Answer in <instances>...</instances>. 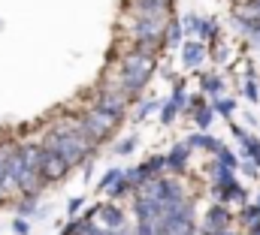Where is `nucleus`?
Masks as SVG:
<instances>
[{
  "instance_id": "1",
  "label": "nucleus",
  "mask_w": 260,
  "mask_h": 235,
  "mask_svg": "<svg viewBox=\"0 0 260 235\" xmlns=\"http://www.w3.org/2000/svg\"><path fill=\"white\" fill-rule=\"evenodd\" d=\"M46 151L58 154L67 163V169L73 163H79L85 154H88V139L82 136L79 127H61V130H52L49 139H46Z\"/></svg>"
},
{
  "instance_id": "2",
  "label": "nucleus",
  "mask_w": 260,
  "mask_h": 235,
  "mask_svg": "<svg viewBox=\"0 0 260 235\" xmlns=\"http://www.w3.org/2000/svg\"><path fill=\"white\" fill-rule=\"evenodd\" d=\"M151 69H154V60L148 52H133L124 58V75H121V85H124V91H139L145 82H148V75H151Z\"/></svg>"
},
{
  "instance_id": "3",
  "label": "nucleus",
  "mask_w": 260,
  "mask_h": 235,
  "mask_svg": "<svg viewBox=\"0 0 260 235\" xmlns=\"http://www.w3.org/2000/svg\"><path fill=\"white\" fill-rule=\"evenodd\" d=\"M118 124V118H112V115H106V112H100V109H94V112H88V115L82 118V136L91 142V139H103L112 127Z\"/></svg>"
},
{
  "instance_id": "4",
  "label": "nucleus",
  "mask_w": 260,
  "mask_h": 235,
  "mask_svg": "<svg viewBox=\"0 0 260 235\" xmlns=\"http://www.w3.org/2000/svg\"><path fill=\"white\" fill-rule=\"evenodd\" d=\"M133 12H136V18L164 24V18H167V0H136Z\"/></svg>"
},
{
  "instance_id": "5",
  "label": "nucleus",
  "mask_w": 260,
  "mask_h": 235,
  "mask_svg": "<svg viewBox=\"0 0 260 235\" xmlns=\"http://www.w3.org/2000/svg\"><path fill=\"white\" fill-rule=\"evenodd\" d=\"M160 27H164V24H157V21L136 18V24H133V36H136L142 46H154V43L160 40Z\"/></svg>"
},
{
  "instance_id": "6",
  "label": "nucleus",
  "mask_w": 260,
  "mask_h": 235,
  "mask_svg": "<svg viewBox=\"0 0 260 235\" xmlns=\"http://www.w3.org/2000/svg\"><path fill=\"white\" fill-rule=\"evenodd\" d=\"M64 172H67V163L58 157V154H52V151H40V175L64 178Z\"/></svg>"
},
{
  "instance_id": "7",
  "label": "nucleus",
  "mask_w": 260,
  "mask_h": 235,
  "mask_svg": "<svg viewBox=\"0 0 260 235\" xmlns=\"http://www.w3.org/2000/svg\"><path fill=\"white\" fill-rule=\"evenodd\" d=\"M97 109L106 112V115H112V118H118L121 112H124V94H109V91H106V94L100 97Z\"/></svg>"
},
{
  "instance_id": "8",
  "label": "nucleus",
  "mask_w": 260,
  "mask_h": 235,
  "mask_svg": "<svg viewBox=\"0 0 260 235\" xmlns=\"http://www.w3.org/2000/svg\"><path fill=\"white\" fill-rule=\"evenodd\" d=\"M200 60H203V49H200V46H188V49H185V63H188V66H197Z\"/></svg>"
},
{
  "instance_id": "9",
  "label": "nucleus",
  "mask_w": 260,
  "mask_h": 235,
  "mask_svg": "<svg viewBox=\"0 0 260 235\" xmlns=\"http://www.w3.org/2000/svg\"><path fill=\"white\" fill-rule=\"evenodd\" d=\"M103 220H109V226H118L121 223V214L115 208H103Z\"/></svg>"
},
{
  "instance_id": "10",
  "label": "nucleus",
  "mask_w": 260,
  "mask_h": 235,
  "mask_svg": "<svg viewBox=\"0 0 260 235\" xmlns=\"http://www.w3.org/2000/svg\"><path fill=\"white\" fill-rule=\"evenodd\" d=\"M191 145H203V148H209V151H218V148H221V145H218L215 139H203V136L191 139Z\"/></svg>"
},
{
  "instance_id": "11",
  "label": "nucleus",
  "mask_w": 260,
  "mask_h": 235,
  "mask_svg": "<svg viewBox=\"0 0 260 235\" xmlns=\"http://www.w3.org/2000/svg\"><path fill=\"white\" fill-rule=\"evenodd\" d=\"M209 220H212V226H224V220H227V214H224L221 208H215V211H209Z\"/></svg>"
},
{
  "instance_id": "12",
  "label": "nucleus",
  "mask_w": 260,
  "mask_h": 235,
  "mask_svg": "<svg viewBox=\"0 0 260 235\" xmlns=\"http://www.w3.org/2000/svg\"><path fill=\"white\" fill-rule=\"evenodd\" d=\"M185 157H188V151H185V148H176V154L170 157V163H173V166H182V163H185Z\"/></svg>"
},
{
  "instance_id": "13",
  "label": "nucleus",
  "mask_w": 260,
  "mask_h": 235,
  "mask_svg": "<svg viewBox=\"0 0 260 235\" xmlns=\"http://www.w3.org/2000/svg\"><path fill=\"white\" fill-rule=\"evenodd\" d=\"M245 145H248V154H254V160L260 163V142L257 139H245Z\"/></svg>"
},
{
  "instance_id": "14",
  "label": "nucleus",
  "mask_w": 260,
  "mask_h": 235,
  "mask_svg": "<svg viewBox=\"0 0 260 235\" xmlns=\"http://www.w3.org/2000/svg\"><path fill=\"white\" fill-rule=\"evenodd\" d=\"M233 109H236V106H233L230 100H221V103H218V112H224V115H230Z\"/></svg>"
},
{
  "instance_id": "15",
  "label": "nucleus",
  "mask_w": 260,
  "mask_h": 235,
  "mask_svg": "<svg viewBox=\"0 0 260 235\" xmlns=\"http://www.w3.org/2000/svg\"><path fill=\"white\" fill-rule=\"evenodd\" d=\"M221 163H224V166H236V157L227 154V151H221Z\"/></svg>"
},
{
  "instance_id": "16",
  "label": "nucleus",
  "mask_w": 260,
  "mask_h": 235,
  "mask_svg": "<svg viewBox=\"0 0 260 235\" xmlns=\"http://www.w3.org/2000/svg\"><path fill=\"white\" fill-rule=\"evenodd\" d=\"M197 121H200V127H206V124L212 121V112H200V115H197Z\"/></svg>"
},
{
  "instance_id": "17",
  "label": "nucleus",
  "mask_w": 260,
  "mask_h": 235,
  "mask_svg": "<svg viewBox=\"0 0 260 235\" xmlns=\"http://www.w3.org/2000/svg\"><path fill=\"white\" fill-rule=\"evenodd\" d=\"M118 175H121V172H109V175H106L103 181H100V187H106V184H112V181H115Z\"/></svg>"
},
{
  "instance_id": "18",
  "label": "nucleus",
  "mask_w": 260,
  "mask_h": 235,
  "mask_svg": "<svg viewBox=\"0 0 260 235\" xmlns=\"http://www.w3.org/2000/svg\"><path fill=\"white\" fill-rule=\"evenodd\" d=\"M218 88H221V82H218V79H209V82H206V91H218Z\"/></svg>"
},
{
  "instance_id": "19",
  "label": "nucleus",
  "mask_w": 260,
  "mask_h": 235,
  "mask_svg": "<svg viewBox=\"0 0 260 235\" xmlns=\"http://www.w3.org/2000/svg\"><path fill=\"white\" fill-rule=\"evenodd\" d=\"M130 148H133V139H130V142H121V145H118V154H127Z\"/></svg>"
},
{
  "instance_id": "20",
  "label": "nucleus",
  "mask_w": 260,
  "mask_h": 235,
  "mask_svg": "<svg viewBox=\"0 0 260 235\" xmlns=\"http://www.w3.org/2000/svg\"><path fill=\"white\" fill-rule=\"evenodd\" d=\"M245 91H248V97H251V100L257 97V88H254V82H248V88H245Z\"/></svg>"
}]
</instances>
